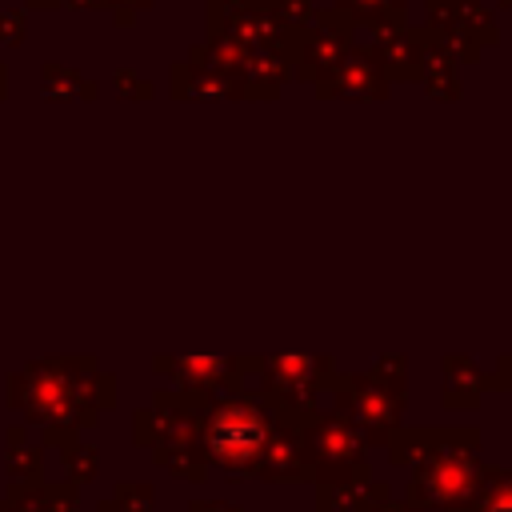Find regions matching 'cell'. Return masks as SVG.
I'll list each match as a JSON object with an SVG mask.
<instances>
[{
	"label": "cell",
	"instance_id": "1",
	"mask_svg": "<svg viewBox=\"0 0 512 512\" xmlns=\"http://www.w3.org/2000/svg\"><path fill=\"white\" fill-rule=\"evenodd\" d=\"M260 440H264L260 416H256L252 408H240V404L220 408V416H216V424H212V436H208L212 452H216L220 460H228V464L248 460V456L260 448Z\"/></svg>",
	"mask_w": 512,
	"mask_h": 512
}]
</instances>
